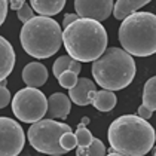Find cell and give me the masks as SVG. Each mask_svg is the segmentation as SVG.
<instances>
[{
    "mask_svg": "<svg viewBox=\"0 0 156 156\" xmlns=\"http://www.w3.org/2000/svg\"><path fill=\"white\" fill-rule=\"evenodd\" d=\"M95 83L91 79L80 77L77 79V83L69 89V97L72 103L77 106H88L92 103V97L95 94Z\"/></svg>",
    "mask_w": 156,
    "mask_h": 156,
    "instance_id": "obj_10",
    "label": "cell"
},
{
    "mask_svg": "<svg viewBox=\"0 0 156 156\" xmlns=\"http://www.w3.org/2000/svg\"><path fill=\"white\" fill-rule=\"evenodd\" d=\"M15 67V51L12 45L0 36V80L6 79Z\"/></svg>",
    "mask_w": 156,
    "mask_h": 156,
    "instance_id": "obj_14",
    "label": "cell"
},
{
    "mask_svg": "<svg viewBox=\"0 0 156 156\" xmlns=\"http://www.w3.org/2000/svg\"><path fill=\"white\" fill-rule=\"evenodd\" d=\"M66 70H72V72L79 74L80 70H82V64H80V61L72 58L70 55H61L60 58H57L55 62H54L52 72H54L55 77H58L61 73L66 72Z\"/></svg>",
    "mask_w": 156,
    "mask_h": 156,
    "instance_id": "obj_18",
    "label": "cell"
},
{
    "mask_svg": "<svg viewBox=\"0 0 156 156\" xmlns=\"http://www.w3.org/2000/svg\"><path fill=\"white\" fill-rule=\"evenodd\" d=\"M48 69L42 62H28L23 70V80L27 86L31 88H40L48 80Z\"/></svg>",
    "mask_w": 156,
    "mask_h": 156,
    "instance_id": "obj_12",
    "label": "cell"
},
{
    "mask_svg": "<svg viewBox=\"0 0 156 156\" xmlns=\"http://www.w3.org/2000/svg\"><path fill=\"white\" fill-rule=\"evenodd\" d=\"M6 85H8L6 79L0 80V108H5L11 103V92L6 88Z\"/></svg>",
    "mask_w": 156,
    "mask_h": 156,
    "instance_id": "obj_23",
    "label": "cell"
},
{
    "mask_svg": "<svg viewBox=\"0 0 156 156\" xmlns=\"http://www.w3.org/2000/svg\"><path fill=\"white\" fill-rule=\"evenodd\" d=\"M116 94L115 91L110 89H101V91H95V94L92 97V106L100 110V112H110L116 106Z\"/></svg>",
    "mask_w": 156,
    "mask_h": 156,
    "instance_id": "obj_17",
    "label": "cell"
},
{
    "mask_svg": "<svg viewBox=\"0 0 156 156\" xmlns=\"http://www.w3.org/2000/svg\"><path fill=\"white\" fill-rule=\"evenodd\" d=\"M92 62L95 83L104 89L120 91L131 85L135 77V61L125 49L108 48Z\"/></svg>",
    "mask_w": 156,
    "mask_h": 156,
    "instance_id": "obj_3",
    "label": "cell"
},
{
    "mask_svg": "<svg viewBox=\"0 0 156 156\" xmlns=\"http://www.w3.org/2000/svg\"><path fill=\"white\" fill-rule=\"evenodd\" d=\"M137 112H138V116L147 120L152 118L153 112H156V76L150 77L144 85L143 103Z\"/></svg>",
    "mask_w": 156,
    "mask_h": 156,
    "instance_id": "obj_13",
    "label": "cell"
},
{
    "mask_svg": "<svg viewBox=\"0 0 156 156\" xmlns=\"http://www.w3.org/2000/svg\"><path fill=\"white\" fill-rule=\"evenodd\" d=\"M66 131H72V128L67 123L57 122L51 118H46V119L42 118L30 126L27 137L31 147L36 149L37 152L45 153V155L60 156L67 153L60 144V137Z\"/></svg>",
    "mask_w": 156,
    "mask_h": 156,
    "instance_id": "obj_6",
    "label": "cell"
},
{
    "mask_svg": "<svg viewBox=\"0 0 156 156\" xmlns=\"http://www.w3.org/2000/svg\"><path fill=\"white\" fill-rule=\"evenodd\" d=\"M152 0H118L113 5V16L116 20H123L128 15L137 12L140 8L149 5Z\"/></svg>",
    "mask_w": 156,
    "mask_h": 156,
    "instance_id": "obj_15",
    "label": "cell"
},
{
    "mask_svg": "<svg viewBox=\"0 0 156 156\" xmlns=\"http://www.w3.org/2000/svg\"><path fill=\"white\" fill-rule=\"evenodd\" d=\"M108 143L119 155H147L156 140L155 128L138 115H123L115 119L108 126Z\"/></svg>",
    "mask_w": 156,
    "mask_h": 156,
    "instance_id": "obj_1",
    "label": "cell"
},
{
    "mask_svg": "<svg viewBox=\"0 0 156 156\" xmlns=\"http://www.w3.org/2000/svg\"><path fill=\"white\" fill-rule=\"evenodd\" d=\"M8 8H9V3L8 0H0V25L5 23L6 20V15H8Z\"/></svg>",
    "mask_w": 156,
    "mask_h": 156,
    "instance_id": "obj_25",
    "label": "cell"
},
{
    "mask_svg": "<svg viewBox=\"0 0 156 156\" xmlns=\"http://www.w3.org/2000/svg\"><path fill=\"white\" fill-rule=\"evenodd\" d=\"M89 123V118L88 116H85V118H82V120H80V123L77 125V126H86Z\"/></svg>",
    "mask_w": 156,
    "mask_h": 156,
    "instance_id": "obj_28",
    "label": "cell"
},
{
    "mask_svg": "<svg viewBox=\"0 0 156 156\" xmlns=\"http://www.w3.org/2000/svg\"><path fill=\"white\" fill-rule=\"evenodd\" d=\"M79 18L77 13H66L64 15V20H62V28H66L69 24H72L73 21H76Z\"/></svg>",
    "mask_w": 156,
    "mask_h": 156,
    "instance_id": "obj_26",
    "label": "cell"
},
{
    "mask_svg": "<svg viewBox=\"0 0 156 156\" xmlns=\"http://www.w3.org/2000/svg\"><path fill=\"white\" fill-rule=\"evenodd\" d=\"M21 46L34 58L43 60L55 55L62 45V30L51 16H33L24 23L20 33Z\"/></svg>",
    "mask_w": 156,
    "mask_h": 156,
    "instance_id": "obj_4",
    "label": "cell"
},
{
    "mask_svg": "<svg viewBox=\"0 0 156 156\" xmlns=\"http://www.w3.org/2000/svg\"><path fill=\"white\" fill-rule=\"evenodd\" d=\"M24 3H25V0H9V8L12 11H18Z\"/></svg>",
    "mask_w": 156,
    "mask_h": 156,
    "instance_id": "obj_27",
    "label": "cell"
},
{
    "mask_svg": "<svg viewBox=\"0 0 156 156\" xmlns=\"http://www.w3.org/2000/svg\"><path fill=\"white\" fill-rule=\"evenodd\" d=\"M18 20L24 24V23H27L28 20H31L33 16H34V11H33V8L30 6V5H27V3H24L18 11Z\"/></svg>",
    "mask_w": 156,
    "mask_h": 156,
    "instance_id": "obj_24",
    "label": "cell"
},
{
    "mask_svg": "<svg viewBox=\"0 0 156 156\" xmlns=\"http://www.w3.org/2000/svg\"><path fill=\"white\" fill-rule=\"evenodd\" d=\"M107 153L106 146L100 138H94L89 146L86 147H76V155L77 156H103Z\"/></svg>",
    "mask_w": 156,
    "mask_h": 156,
    "instance_id": "obj_19",
    "label": "cell"
},
{
    "mask_svg": "<svg viewBox=\"0 0 156 156\" xmlns=\"http://www.w3.org/2000/svg\"><path fill=\"white\" fill-rule=\"evenodd\" d=\"M48 110V98L37 88H24L12 98L13 115L24 123H34L40 120Z\"/></svg>",
    "mask_w": 156,
    "mask_h": 156,
    "instance_id": "obj_7",
    "label": "cell"
},
{
    "mask_svg": "<svg viewBox=\"0 0 156 156\" xmlns=\"http://www.w3.org/2000/svg\"><path fill=\"white\" fill-rule=\"evenodd\" d=\"M113 0H74L76 13L82 18L104 21L113 12Z\"/></svg>",
    "mask_w": 156,
    "mask_h": 156,
    "instance_id": "obj_9",
    "label": "cell"
},
{
    "mask_svg": "<svg viewBox=\"0 0 156 156\" xmlns=\"http://www.w3.org/2000/svg\"><path fill=\"white\" fill-rule=\"evenodd\" d=\"M119 42L132 57H149L156 54V15L134 12L122 20Z\"/></svg>",
    "mask_w": 156,
    "mask_h": 156,
    "instance_id": "obj_5",
    "label": "cell"
},
{
    "mask_svg": "<svg viewBox=\"0 0 156 156\" xmlns=\"http://www.w3.org/2000/svg\"><path fill=\"white\" fill-rule=\"evenodd\" d=\"M153 155H156V147H155V150H153Z\"/></svg>",
    "mask_w": 156,
    "mask_h": 156,
    "instance_id": "obj_29",
    "label": "cell"
},
{
    "mask_svg": "<svg viewBox=\"0 0 156 156\" xmlns=\"http://www.w3.org/2000/svg\"><path fill=\"white\" fill-rule=\"evenodd\" d=\"M108 36L100 21L79 16L62 31V43L67 54L80 61L92 62L107 49Z\"/></svg>",
    "mask_w": 156,
    "mask_h": 156,
    "instance_id": "obj_2",
    "label": "cell"
},
{
    "mask_svg": "<svg viewBox=\"0 0 156 156\" xmlns=\"http://www.w3.org/2000/svg\"><path fill=\"white\" fill-rule=\"evenodd\" d=\"M23 126L11 118H0V156H16L24 149Z\"/></svg>",
    "mask_w": 156,
    "mask_h": 156,
    "instance_id": "obj_8",
    "label": "cell"
},
{
    "mask_svg": "<svg viewBox=\"0 0 156 156\" xmlns=\"http://www.w3.org/2000/svg\"><path fill=\"white\" fill-rule=\"evenodd\" d=\"M79 74L77 73L72 72V70H66V72H62L57 77L58 79V82H60V85L62 86V88H66V89H70V88H73L74 85L77 83V77Z\"/></svg>",
    "mask_w": 156,
    "mask_h": 156,
    "instance_id": "obj_21",
    "label": "cell"
},
{
    "mask_svg": "<svg viewBox=\"0 0 156 156\" xmlns=\"http://www.w3.org/2000/svg\"><path fill=\"white\" fill-rule=\"evenodd\" d=\"M33 11L43 16H54L62 11L66 0H30Z\"/></svg>",
    "mask_w": 156,
    "mask_h": 156,
    "instance_id": "obj_16",
    "label": "cell"
},
{
    "mask_svg": "<svg viewBox=\"0 0 156 156\" xmlns=\"http://www.w3.org/2000/svg\"><path fill=\"white\" fill-rule=\"evenodd\" d=\"M72 108V100L70 97L62 94V92H55L48 98V110L46 115L51 119H61L64 120Z\"/></svg>",
    "mask_w": 156,
    "mask_h": 156,
    "instance_id": "obj_11",
    "label": "cell"
},
{
    "mask_svg": "<svg viewBox=\"0 0 156 156\" xmlns=\"http://www.w3.org/2000/svg\"><path fill=\"white\" fill-rule=\"evenodd\" d=\"M60 144L66 152H72L73 149H76L77 147V140H76L74 132H72V131L64 132L60 137Z\"/></svg>",
    "mask_w": 156,
    "mask_h": 156,
    "instance_id": "obj_22",
    "label": "cell"
},
{
    "mask_svg": "<svg viewBox=\"0 0 156 156\" xmlns=\"http://www.w3.org/2000/svg\"><path fill=\"white\" fill-rule=\"evenodd\" d=\"M74 135H76V140H77V147H86L94 140L92 132L89 129H86V126H77Z\"/></svg>",
    "mask_w": 156,
    "mask_h": 156,
    "instance_id": "obj_20",
    "label": "cell"
}]
</instances>
